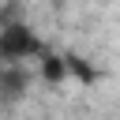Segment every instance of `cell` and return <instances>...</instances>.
<instances>
[{"label": "cell", "instance_id": "obj_1", "mask_svg": "<svg viewBox=\"0 0 120 120\" xmlns=\"http://www.w3.org/2000/svg\"><path fill=\"white\" fill-rule=\"evenodd\" d=\"M49 49L41 45V38L30 30V22H15V19H8L4 22V30H0V60H4V68H19L22 60H30V56H45Z\"/></svg>", "mask_w": 120, "mask_h": 120}, {"label": "cell", "instance_id": "obj_3", "mask_svg": "<svg viewBox=\"0 0 120 120\" xmlns=\"http://www.w3.org/2000/svg\"><path fill=\"white\" fill-rule=\"evenodd\" d=\"M4 90H8V98H19L22 94V86H26V75L19 71V68H4Z\"/></svg>", "mask_w": 120, "mask_h": 120}, {"label": "cell", "instance_id": "obj_2", "mask_svg": "<svg viewBox=\"0 0 120 120\" xmlns=\"http://www.w3.org/2000/svg\"><path fill=\"white\" fill-rule=\"evenodd\" d=\"M38 64H41V79H45L49 86H60V82H64V79L71 75L68 52H64V56H60V52H45V56H41Z\"/></svg>", "mask_w": 120, "mask_h": 120}, {"label": "cell", "instance_id": "obj_4", "mask_svg": "<svg viewBox=\"0 0 120 120\" xmlns=\"http://www.w3.org/2000/svg\"><path fill=\"white\" fill-rule=\"evenodd\" d=\"M68 64H71V75H79L82 82H94V71H90V68H86V64H82L75 52H68Z\"/></svg>", "mask_w": 120, "mask_h": 120}]
</instances>
